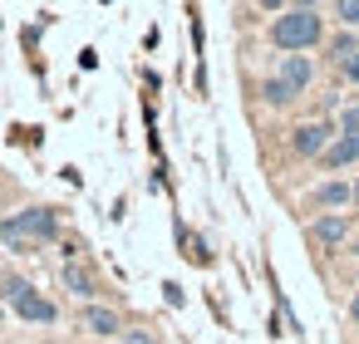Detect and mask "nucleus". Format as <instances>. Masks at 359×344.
<instances>
[{
	"label": "nucleus",
	"instance_id": "1",
	"mask_svg": "<svg viewBox=\"0 0 359 344\" xmlns=\"http://www.w3.org/2000/svg\"><path fill=\"white\" fill-rule=\"evenodd\" d=\"M320 40H325V25H320L315 11H285V15L271 20V45L285 50V55H305Z\"/></svg>",
	"mask_w": 359,
	"mask_h": 344
},
{
	"label": "nucleus",
	"instance_id": "2",
	"mask_svg": "<svg viewBox=\"0 0 359 344\" xmlns=\"http://www.w3.org/2000/svg\"><path fill=\"white\" fill-rule=\"evenodd\" d=\"M55 231H60V216L50 207H30V212L11 216V221H0V236L11 246H20V251H30L35 241H55Z\"/></svg>",
	"mask_w": 359,
	"mask_h": 344
},
{
	"label": "nucleus",
	"instance_id": "3",
	"mask_svg": "<svg viewBox=\"0 0 359 344\" xmlns=\"http://www.w3.org/2000/svg\"><path fill=\"white\" fill-rule=\"evenodd\" d=\"M0 295H6V300L15 305V315L30 319V324H55V315H60V310H55L45 295H35V285L20 280V275H6V280H0Z\"/></svg>",
	"mask_w": 359,
	"mask_h": 344
},
{
	"label": "nucleus",
	"instance_id": "4",
	"mask_svg": "<svg viewBox=\"0 0 359 344\" xmlns=\"http://www.w3.org/2000/svg\"><path fill=\"white\" fill-rule=\"evenodd\" d=\"M330 143H334L330 123H300V128L290 133V148H295L300 158H320V153H325Z\"/></svg>",
	"mask_w": 359,
	"mask_h": 344
},
{
	"label": "nucleus",
	"instance_id": "5",
	"mask_svg": "<svg viewBox=\"0 0 359 344\" xmlns=\"http://www.w3.org/2000/svg\"><path fill=\"white\" fill-rule=\"evenodd\" d=\"M344 236H349V216H344V212H330V216H315V221H310V241H315L320 251H334Z\"/></svg>",
	"mask_w": 359,
	"mask_h": 344
},
{
	"label": "nucleus",
	"instance_id": "6",
	"mask_svg": "<svg viewBox=\"0 0 359 344\" xmlns=\"http://www.w3.org/2000/svg\"><path fill=\"white\" fill-rule=\"evenodd\" d=\"M310 74H315V64H310L305 55H280V69H276L280 84H290L295 94H305V89H310Z\"/></svg>",
	"mask_w": 359,
	"mask_h": 344
},
{
	"label": "nucleus",
	"instance_id": "7",
	"mask_svg": "<svg viewBox=\"0 0 359 344\" xmlns=\"http://www.w3.org/2000/svg\"><path fill=\"white\" fill-rule=\"evenodd\" d=\"M320 163H325V167H349V163H359V133H334V143L320 153Z\"/></svg>",
	"mask_w": 359,
	"mask_h": 344
},
{
	"label": "nucleus",
	"instance_id": "8",
	"mask_svg": "<svg viewBox=\"0 0 359 344\" xmlns=\"http://www.w3.org/2000/svg\"><path fill=\"white\" fill-rule=\"evenodd\" d=\"M310 202H315V207H349V202H354V187H349V182H320V187L310 192Z\"/></svg>",
	"mask_w": 359,
	"mask_h": 344
},
{
	"label": "nucleus",
	"instance_id": "9",
	"mask_svg": "<svg viewBox=\"0 0 359 344\" xmlns=\"http://www.w3.org/2000/svg\"><path fill=\"white\" fill-rule=\"evenodd\" d=\"M60 275H65V285H69L74 295H99V280H94V270H89V266H79V261H69V266H65Z\"/></svg>",
	"mask_w": 359,
	"mask_h": 344
},
{
	"label": "nucleus",
	"instance_id": "10",
	"mask_svg": "<svg viewBox=\"0 0 359 344\" xmlns=\"http://www.w3.org/2000/svg\"><path fill=\"white\" fill-rule=\"evenodd\" d=\"M261 99H266V104H271V109H285V104H295V99H300V94H295V89H290V84H280V79H276V74H271V79H266V84H261Z\"/></svg>",
	"mask_w": 359,
	"mask_h": 344
},
{
	"label": "nucleus",
	"instance_id": "11",
	"mask_svg": "<svg viewBox=\"0 0 359 344\" xmlns=\"http://www.w3.org/2000/svg\"><path fill=\"white\" fill-rule=\"evenodd\" d=\"M84 324H89L94 334H114V329H118V315H114V310H99V305H89V310H84Z\"/></svg>",
	"mask_w": 359,
	"mask_h": 344
},
{
	"label": "nucleus",
	"instance_id": "12",
	"mask_svg": "<svg viewBox=\"0 0 359 344\" xmlns=\"http://www.w3.org/2000/svg\"><path fill=\"white\" fill-rule=\"evenodd\" d=\"M334 15L344 30H359V0H334Z\"/></svg>",
	"mask_w": 359,
	"mask_h": 344
},
{
	"label": "nucleus",
	"instance_id": "13",
	"mask_svg": "<svg viewBox=\"0 0 359 344\" xmlns=\"http://www.w3.org/2000/svg\"><path fill=\"white\" fill-rule=\"evenodd\" d=\"M330 55H334V64H344V60H354V55H359V45H354V35H339V40L330 45Z\"/></svg>",
	"mask_w": 359,
	"mask_h": 344
},
{
	"label": "nucleus",
	"instance_id": "14",
	"mask_svg": "<svg viewBox=\"0 0 359 344\" xmlns=\"http://www.w3.org/2000/svg\"><path fill=\"white\" fill-rule=\"evenodd\" d=\"M339 133H359V104H349V109L339 113Z\"/></svg>",
	"mask_w": 359,
	"mask_h": 344
},
{
	"label": "nucleus",
	"instance_id": "15",
	"mask_svg": "<svg viewBox=\"0 0 359 344\" xmlns=\"http://www.w3.org/2000/svg\"><path fill=\"white\" fill-rule=\"evenodd\" d=\"M339 69H344V79H349V84H359V55H354V60H344Z\"/></svg>",
	"mask_w": 359,
	"mask_h": 344
},
{
	"label": "nucleus",
	"instance_id": "16",
	"mask_svg": "<svg viewBox=\"0 0 359 344\" xmlns=\"http://www.w3.org/2000/svg\"><path fill=\"white\" fill-rule=\"evenodd\" d=\"M128 344H158L153 334H143V329H128Z\"/></svg>",
	"mask_w": 359,
	"mask_h": 344
},
{
	"label": "nucleus",
	"instance_id": "17",
	"mask_svg": "<svg viewBox=\"0 0 359 344\" xmlns=\"http://www.w3.org/2000/svg\"><path fill=\"white\" fill-rule=\"evenodd\" d=\"M349 319H354V324H359V295H354V300H349Z\"/></svg>",
	"mask_w": 359,
	"mask_h": 344
},
{
	"label": "nucleus",
	"instance_id": "18",
	"mask_svg": "<svg viewBox=\"0 0 359 344\" xmlns=\"http://www.w3.org/2000/svg\"><path fill=\"white\" fill-rule=\"evenodd\" d=\"M285 6V0H261V11H280Z\"/></svg>",
	"mask_w": 359,
	"mask_h": 344
},
{
	"label": "nucleus",
	"instance_id": "19",
	"mask_svg": "<svg viewBox=\"0 0 359 344\" xmlns=\"http://www.w3.org/2000/svg\"><path fill=\"white\" fill-rule=\"evenodd\" d=\"M295 11H315V0H295Z\"/></svg>",
	"mask_w": 359,
	"mask_h": 344
},
{
	"label": "nucleus",
	"instance_id": "20",
	"mask_svg": "<svg viewBox=\"0 0 359 344\" xmlns=\"http://www.w3.org/2000/svg\"><path fill=\"white\" fill-rule=\"evenodd\" d=\"M349 251H354V256H359V236H354V246H349Z\"/></svg>",
	"mask_w": 359,
	"mask_h": 344
},
{
	"label": "nucleus",
	"instance_id": "21",
	"mask_svg": "<svg viewBox=\"0 0 359 344\" xmlns=\"http://www.w3.org/2000/svg\"><path fill=\"white\" fill-rule=\"evenodd\" d=\"M354 207H359V182H354Z\"/></svg>",
	"mask_w": 359,
	"mask_h": 344
},
{
	"label": "nucleus",
	"instance_id": "22",
	"mask_svg": "<svg viewBox=\"0 0 359 344\" xmlns=\"http://www.w3.org/2000/svg\"><path fill=\"white\" fill-rule=\"evenodd\" d=\"M0 319H6V310H0Z\"/></svg>",
	"mask_w": 359,
	"mask_h": 344
}]
</instances>
